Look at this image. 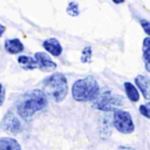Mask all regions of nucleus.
<instances>
[{
  "label": "nucleus",
  "instance_id": "20e7f679",
  "mask_svg": "<svg viewBox=\"0 0 150 150\" xmlns=\"http://www.w3.org/2000/svg\"><path fill=\"white\" fill-rule=\"evenodd\" d=\"M123 104V97L121 95L114 94L111 90L105 89L100 91L97 97L93 102V107L102 111H112Z\"/></svg>",
  "mask_w": 150,
  "mask_h": 150
},
{
  "label": "nucleus",
  "instance_id": "f8f14e48",
  "mask_svg": "<svg viewBox=\"0 0 150 150\" xmlns=\"http://www.w3.org/2000/svg\"><path fill=\"white\" fill-rule=\"evenodd\" d=\"M18 62H19L20 67L23 68L25 70L38 69V62H36L35 57H30V56H26V55H20L18 57Z\"/></svg>",
  "mask_w": 150,
  "mask_h": 150
},
{
  "label": "nucleus",
  "instance_id": "7ed1b4c3",
  "mask_svg": "<svg viewBox=\"0 0 150 150\" xmlns=\"http://www.w3.org/2000/svg\"><path fill=\"white\" fill-rule=\"evenodd\" d=\"M98 94L100 86L94 76H86L83 79H79L74 82L71 87L73 98L79 102L94 101Z\"/></svg>",
  "mask_w": 150,
  "mask_h": 150
},
{
  "label": "nucleus",
  "instance_id": "f257e3e1",
  "mask_svg": "<svg viewBox=\"0 0 150 150\" xmlns=\"http://www.w3.org/2000/svg\"><path fill=\"white\" fill-rule=\"evenodd\" d=\"M47 96L42 89H32L22 94L16 103V111L19 116L29 121L38 111L42 110L47 105Z\"/></svg>",
  "mask_w": 150,
  "mask_h": 150
},
{
  "label": "nucleus",
  "instance_id": "9b49d317",
  "mask_svg": "<svg viewBox=\"0 0 150 150\" xmlns=\"http://www.w3.org/2000/svg\"><path fill=\"white\" fill-rule=\"evenodd\" d=\"M0 150H22V149L15 138L1 137L0 138Z\"/></svg>",
  "mask_w": 150,
  "mask_h": 150
},
{
  "label": "nucleus",
  "instance_id": "412c9836",
  "mask_svg": "<svg viewBox=\"0 0 150 150\" xmlns=\"http://www.w3.org/2000/svg\"><path fill=\"white\" fill-rule=\"evenodd\" d=\"M5 30H6V27L0 23V36H2V34L5 33Z\"/></svg>",
  "mask_w": 150,
  "mask_h": 150
},
{
  "label": "nucleus",
  "instance_id": "f03ea898",
  "mask_svg": "<svg viewBox=\"0 0 150 150\" xmlns=\"http://www.w3.org/2000/svg\"><path fill=\"white\" fill-rule=\"evenodd\" d=\"M41 86L47 98L53 102L63 101L68 94V82L62 73H53L47 76L43 79Z\"/></svg>",
  "mask_w": 150,
  "mask_h": 150
},
{
  "label": "nucleus",
  "instance_id": "2eb2a0df",
  "mask_svg": "<svg viewBox=\"0 0 150 150\" xmlns=\"http://www.w3.org/2000/svg\"><path fill=\"white\" fill-rule=\"evenodd\" d=\"M67 13L70 16H77L80 14V8H79L77 2H75V1L69 2L68 6H67Z\"/></svg>",
  "mask_w": 150,
  "mask_h": 150
},
{
  "label": "nucleus",
  "instance_id": "39448f33",
  "mask_svg": "<svg viewBox=\"0 0 150 150\" xmlns=\"http://www.w3.org/2000/svg\"><path fill=\"white\" fill-rule=\"evenodd\" d=\"M112 124L114 128L122 132V134H131L135 130V124L132 121V117L129 111L122 110V109H115L112 114Z\"/></svg>",
  "mask_w": 150,
  "mask_h": 150
},
{
  "label": "nucleus",
  "instance_id": "6e6552de",
  "mask_svg": "<svg viewBox=\"0 0 150 150\" xmlns=\"http://www.w3.org/2000/svg\"><path fill=\"white\" fill-rule=\"evenodd\" d=\"M135 83L143 97L145 100H150V77L145 75H137L135 77Z\"/></svg>",
  "mask_w": 150,
  "mask_h": 150
},
{
  "label": "nucleus",
  "instance_id": "4468645a",
  "mask_svg": "<svg viewBox=\"0 0 150 150\" xmlns=\"http://www.w3.org/2000/svg\"><path fill=\"white\" fill-rule=\"evenodd\" d=\"M142 52H143V59H144V64L148 71H150V36L144 38L143 40V46H142Z\"/></svg>",
  "mask_w": 150,
  "mask_h": 150
},
{
  "label": "nucleus",
  "instance_id": "0eeeda50",
  "mask_svg": "<svg viewBox=\"0 0 150 150\" xmlns=\"http://www.w3.org/2000/svg\"><path fill=\"white\" fill-rule=\"evenodd\" d=\"M2 124H4V129H5L6 131H8V132H11V134H14V135L19 134V132L22 130V125H21L20 120H19L12 111H8V112L5 115Z\"/></svg>",
  "mask_w": 150,
  "mask_h": 150
},
{
  "label": "nucleus",
  "instance_id": "a211bd4d",
  "mask_svg": "<svg viewBox=\"0 0 150 150\" xmlns=\"http://www.w3.org/2000/svg\"><path fill=\"white\" fill-rule=\"evenodd\" d=\"M139 25L143 28V30L145 32V34H148L150 36V21H148L145 19H142V20H139Z\"/></svg>",
  "mask_w": 150,
  "mask_h": 150
},
{
  "label": "nucleus",
  "instance_id": "dca6fc26",
  "mask_svg": "<svg viewBox=\"0 0 150 150\" xmlns=\"http://www.w3.org/2000/svg\"><path fill=\"white\" fill-rule=\"evenodd\" d=\"M91 55H93L91 48H90L89 46L84 47V48L82 49V53H81V62H83V63L90 62V61H91Z\"/></svg>",
  "mask_w": 150,
  "mask_h": 150
},
{
  "label": "nucleus",
  "instance_id": "423d86ee",
  "mask_svg": "<svg viewBox=\"0 0 150 150\" xmlns=\"http://www.w3.org/2000/svg\"><path fill=\"white\" fill-rule=\"evenodd\" d=\"M34 57L38 62V69H40L41 71H54L56 69V63L47 53L36 52L34 54Z\"/></svg>",
  "mask_w": 150,
  "mask_h": 150
},
{
  "label": "nucleus",
  "instance_id": "ddd939ff",
  "mask_svg": "<svg viewBox=\"0 0 150 150\" xmlns=\"http://www.w3.org/2000/svg\"><path fill=\"white\" fill-rule=\"evenodd\" d=\"M124 90L127 94V97L131 101V102H137L139 100V90L136 86H134L131 82H124Z\"/></svg>",
  "mask_w": 150,
  "mask_h": 150
},
{
  "label": "nucleus",
  "instance_id": "aec40b11",
  "mask_svg": "<svg viewBox=\"0 0 150 150\" xmlns=\"http://www.w3.org/2000/svg\"><path fill=\"white\" fill-rule=\"evenodd\" d=\"M5 97H6V91L0 95V105H2V103L5 102Z\"/></svg>",
  "mask_w": 150,
  "mask_h": 150
},
{
  "label": "nucleus",
  "instance_id": "f3484780",
  "mask_svg": "<svg viewBox=\"0 0 150 150\" xmlns=\"http://www.w3.org/2000/svg\"><path fill=\"white\" fill-rule=\"evenodd\" d=\"M139 112H141L142 116H144L145 118L150 120V101L139 105Z\"/></svg>",
  "mask_w": 150,
  "mask_h": 150
},
{
  "label": "nucleus",
  "instance_id": "1a4fd4ad",
  "mask_svg": "<svg viewBox=\"0 0 150 150\" xmlns=\"http://www.w3.org/2000/svg\"><path fill=\"white\" fill-rule=\"evenodd\" d=\"M42 46L46 49V52H48L53 56H59L62 53V46H61L60 41L57 39H55V38L46 39L42 42Z\"/></svg>",
  "mask_w": 150,
  "mask_h": 150
},
{
  "label": "nucleus",
  "instance_id": "5701e85b",
  "mask_svg": "<svg viewBox=\"0 0 150 150\" xmlns=\"http://www.w3.org/2000/svg\"><path fill=\"white\" fill-rule=\"evenodd\" d=\"M5 91H6V90H5V88H4V86H2L1 83H0V95H1L2 93H5Z\"/></svg>",
  "mask_w": 150,
  "mask_h": 150
},
{
  "label": "nucleus",
  "instance_id": "4be33fe9",
  "mask_svg": "<svg viewBox=\"0 0 150 150\" xmlns=\"http://www.w3.org/2000/svg\"><path fill=\"white\" fill-rule=\"evenodd\" d=\"M114 4H116V5H120V4H123L125 0H111Z\"/></svg>",
  "mask_w": 150,
  "mask_h": 150
},
{
  "label": "nucleus",
  "instance_id": "6ab92c4d",
  "mask_svg": "<svg viewBox=\"0 0 150 150\" xmlns=\"http://www.w3.org/2000/svg\"><path fill=\"white\" fill-rule=\"evenodd\" d=\"M116 150H135L134 148L131 146H125V145H122V146H118Z\"/></svg>",
  "mask_w": 150,
  "mask_h": 150
},
{
  "label": "nucleus",
  "instance_id": "9d476101",
  "mask_svg": "<svg viewBox=\"0 0 150 150\" xmlns=\"http://www.w3.org/2000/svg\"><path fill=\"white\" fill-rule=\"evenodd\" d=\"M4 48L9 54H18L23 52V43L19 39H8L5 41Z\"/></svg>",
  "mask_w": 150,
  "mask_h": 150
}]
</instances>
